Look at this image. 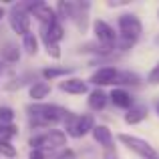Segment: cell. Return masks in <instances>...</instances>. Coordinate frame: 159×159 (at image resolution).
I'll use <instances>...</instances> for the list:
<instances>
[{"label":"cell","mask_w":159,"mask_h":159,"mask_svg":"<svg viewBox=\"0 0 159 159\" xmlns=\"http://www.w3.org/2000/svg\"><path fill=\"white\" fill-rule=\"evenodd\" d=\"M28 159H47V157H44V153L40 151V149H32V151H30V157H28Z\"/></svg>","instance_id":"cell-27"},{"label":"cell","mask_w":159,"mask_h":159,"mask_svg":"<svg viewBox=\"0 0 159 159\" xmlns=\"http://www.w3.org/2000/svg\"><path fill=\"white\" fill-rule=\"evenodd\" d=\"M66 143V133L52 129V131L44 133V135L32 137L30 139V147L32 149H54V147H62Z\"/></svg>","instance_id":"cell-6"},{"label":"cell","mask_w":159,"mask_h":159,"mask_svg":"<svg viewBox=\"0 0 159 159\" xmlns=\"http://www.w3.org/2000/svg\"><path fill=\"white\" fill-rule=\"evenodd\" d=\"M30 12L36 16V20H39L43 26H48V24L57 22V12H54V8H51L44 2H32Z\"/></svg>","instance_id":"cell-8"},{"label":"cell","mask_w":159,"mask_h":159,"mask_svg":"<svg viewBox=\"0 0 159 159\" xmlns=\"http://www.w3.org/2000/svg\"><path fill=\"white\" fill-rule=\"evenodd\" d=\"M139 81H141V79L137 77L135 73H129V70H119L115 85H139Z\"/></svg>","instance_id":"cell-16"},{"label":"cell","mask_w":159,"mask_h":159,"mask_svg":"<svg viewBox=\"0 0 159 159\" xmlns=\"http://www.w3.org/2000/svg\"><path fill=\"white\" fill-rule=\"evenodd\" d=\"M119 30H121V48H129L131 44H135V40L141 36V20L135 14H121L119 16Z\"/></svg>","instance_id":"cell-2"},{"label":"cell","mask_w":159,"mask_h":159,"mask_svg":"<svg viewBox=\"0 0 159 159\" xmlns=\"http://www.w3.org/2000/svg\"><path fill=\"white\" fill-rule=\"evenodd\" d=\"M117 75H119V70L115 69V66H103V69L95 70L93 77H91V83L97 87H103V85H115L117 81Z\"/></svg>","instance_id":"cell-9"},{"label":"cell","mask_w":159,"mask_h":159,"mask_svg":"<svg viewBox=\"0 0 159 159\" xmlns=\"http://www.w3.org/2000/svg\"><path fill=\"white\" fill-rule=\"evenodd\" d=\"M28 115H30L32 125H52L58 121H65L69 111L58 105H47V103H36V105L26 107Z\"/></svg>","instance_id":"cell-1"},{"label":"cell","mask_w":159,"mask_h":159,"mask_svg":"<svg viewBox=\"0 0 159 159\" xmlns=\"http://www.w3.org/2000/svg\"><path fill=\"white\" fill-rule=\"evenodd\" d=\"M95 119L93 115H73L69 113L65 119V129L70 137H85L89 131H93Z\"/></svg>","instance_id":"cell-4"},{"label":"cell","mask_w":159,"mask_h":159,"mask_svg":"<svg viewBox=\"0 0 159 159\" xmlns=\"http://www.w3.org/2000/svg\"><path fill=\"white\" fill-rule=\"evenodd\" d=\"M0 52H2V58L4 61H8V62H16L20 58V51L14 47V44H4L2 48H0Z\"/></svg>","instance_id":"cell-17"},{"label":"cell","mask_w":159,"mask_h":159,"mask_svg":"<svg viewBox=\"0 0 159 159\" xmlns=\"http://www.w3.org/2000/svg\"><path fill=\"white\" fill-rule=\"evenodd\" d=\"M93 137H95V141H97L99 145H103L105 149L113 147V133H111V129L105 127V125H95L93 127Z\"/></svg>","instance_id":"cell-11"},{"label":"cell","mask_w":159,"mask_h":159,"mask_svg":"<svg viewBox=\"0 0 159 159\" xmlns=\"http://www.w3.org/2000/svg\"><path fill=\"white\" fill-rule=\"evenodd\" d=\"M28 79H32V73H24V75H20L18 79H14V81L6 83V85H4V89H6V91H16V89H20V87L26 85Z\"/></svg>","instance_id":"cell-19"},{"label":"cell","mask_w":159,"mask_h":159,"mask_svg":"<svg viewBox=\"0 0 159 159\" xmlns=\"http://www.w3.org/2000/svg\"><path fill=\"white\" fill-rule=\"evenodd\" d=\"M155 159H159V157H155Z\"/></svg>","instance_id":"cell-31"},{"label":"cell","mask_w":159,"mask_h":159,"mask_svg":"<svg viewBox=\"0 0 159 159\" xmlns=\"http://www.w3.org/2000/svg\"><path fill=\"white\" fill-rule=\"evenodd\" d=\"M22 47L28 54H36L39 52V39H36L32 32H28L26 36H22Z\"/></svg>","instance_id":"cell-18"},{"label":"cell","mask_w":159,"mask_h":159,"mask_svg":"<svg viewBox=\"0 0 159 159\" xmlns=\"http://www.w3.org/2000/svg\"><path fill=\"white\" fill-rule=\"evenodd\" d=\"M2 16H4V8H0V18H2Z\"/></svg>","instance_id":"cell-28"},{"label":"cell","mask_w":159,"mask_h":159,"mask_svg":"<svg viewBox=\"0 0 159 159\" xmlns=\"http://www.w3.org/2000/svg\"><path fill=\"white\" fill-rule=\"evenodd\" d=\"M119 141L125 145V147H129L131 151H135L137 155H141L143 159H155V157H159L157 151H155V147H153V145H149L147 141L141 139V137L121 133V135H119Z\"/></svg>","instance_id":"cell-5"},{"label":"cell","mask_w":159,"mask_h":159,"mask_svg":"<svg viewBox=\"0 0 159 159\" xmlns=\"http://www.w3.org/2000/svg\"><path fill=\"white\" fill-rule=\"evenodd\" d=\"M73 73V69H66V66H52V69H44L43 70V77L44 79H57L62 77V75H69Z\"/></svg>","instance_id":"cell-20"},{"label":"cell","mask_w":159,"mask_h":159,"mask_svg":"<svg viewBox=\"0 0 159 159\" xmlns=\"http://www.w3.org/2000/svg\"><path fill=\"white\" fill-rule=\"evenodd\" d=\"M16 133L18 131H16L14 125H0V137H2V139L8 141V137H14Z\"/></svg>","instance_id":"cell-23"},{"label":"cell","mask_w":159,"mask_h":159,"mask_svg":"<svg viewBox=\"0 0 159 159\" xmlns=\"http://www.w3.org/2000/svg\"><path fill=\"white\" fill-rule=\"evenodd\" d=\"M47 52H48V57L58 58V57H61V51H58V43H48V44H47Z\"/></svg>","instance_id":"cell-25"},{"label":"cell","mask_w":159,"mask_h":159,"mask_svg":"<svg viewBox=\"0 0 159 159\" xmlns=\"http://www.w3.org/2000/svg\"><path fill=\"white\" fill-rule=\"evenodd\" d=\"M145 117H147V107L137 105V107H131L127 113H125V123H129V125H137V123H141Z\"/></svg>","instance_id":"cell-13"},{"label":"cell","mask_w":159,"mask_h":159,"mask_svg":"<svg viewBox=\"0 0 159 159\" xmlns=\"http://www.w3.org/2000/svg\"><path fill=\"white\" fill-rule=\"evenodd\" d=\"M157 111H159V105H157Z\"/></svg>","instance_id":"cell-30"},{"label":"cell","mask_w":159,"mask_h":159,"mask_svg":"<svg viewBox=\"0 0 159 159\" xmlns=\"http://www.w3.org/2000/svg\"><path fill=\"white\" fill-rule=\"evenodd\" d=\"M105 159H119V153H117L115 147H109L105 151Z\"/></svg>","instance_id":"cell-26"},{"label":"cell","mask_w":159,"mask_h":159,"mask_svg":"<svg viewBox=\"0 0 159 159\" xmlns=\"http://www.w3.org/2000/svg\"><path fill=\"white\" fill-rule=\"evenodd\" d=\"M147 81L151 83V85H159V62H157V65L151 69V73H149Z\"/></svg>","instance_id":"cell-24"},{"label":"cell","mask_w":159,"mask_h":159,"mask_svg":"<svg viewBox=\"0 0 159 159\" xmlns=\"http://www.w3.org/2000/svg\"><path fill=\"white\" fill-rule=\"evenodd\" d=\"M0 70H2V61H0Z\"/></svg>","instance_id":"cell-29"},{"label":"cell","mask_w":159,"mask_h":159,"mask_svg":"<svg viewBox=\"0 0 159 159\" xmlns=\"http://www.w3.org/2000/svg\"><path fill=\"white\" fill-rule=\"evenodd\" d=\"M48 93H51V85H48V83H34V85L30 87V97L34 99V101H43Z\"/></svg>","instance_id":"cell-15"},{"label":"cell","mask_w":159,"mask_h":159,"mask_svg":"<svg viewBox=\"0 0 159 159\" xmlns=\"http://www.w3.org/2000/svg\"><path fill=\"white\" fill-rule=\"evenodd\" d=\"M58 89L65 91V93H70V95H83L87 93V83L83 81V79H66V81H62L61 85H58Z\"/></svg>","instance_id":"cell-10"},{"label":"cell","mask_w":159,"mask_h":159,"mask_svg":"<svg viewBox=\"0 0 159 159\" xmlns=\"http://www.w3.org/2000/svg\"><path fill=\"white\" fill-rule=\"evenodd\" d=\"M30 6H32V2L14 4L12 10H10V16H8L12 30H14L16 34H20V36H26L28 32H30V14H28Z\"/></svg>","instance_id":"cell-3"},{"label":"cell","mask_w":159,"mask_h":159,"mask_svg":"<svg viewBox=\"0 0 159 159\" xmlns=\"http://www.w3.org/2000/svg\"><path fill=\"white\" fill-rule=\"evenodd\" d=\"M0 155L2 157H8V159H14L16 157V149L10 141L6 139H0Z\"/></svg>","instance_id":"cell-21"},{"label":"cell","mask_w":159,"mask_h":159,"mask_svg":"<svg viewBox=\"0 0 159 159\" xmlns=\"http://www.w3.org/2000/svg\"><path fill=\"white\" fill-rule=\"evenodd\" d=\"M111 97V101H113V105L115 107H121V109H131V105H133V97L127 93L125 89H113V93L109 95Z\"/></svg>","instance_id":"cell-12"},{"label":"cell","mask_w":159,"mask_h":159,"mask_svg":"<svg viewBox=\"0 0 159 159\" xmlns=\"http://www.w3.org/2000/svg\"><path fill=\"white\" fill-rule=\"evenodd\" d=\"M93 30H95V36L99 39V43L103 47H113L117 40V32L113 30L111 24H107L105 20H95L93 22Z\"/></svg>","instance_id":"cell-7"},{"label":"cell","mask_w":159,"mask_h":159,"mask_svg":"<svg viewBox=\"0 0 159 159\" xmlns=\"http://www.w3.org/2000/svg\"><path fill=\"white\" fill-rule=\"evenodd\" d=\"M107 105V95L103 93L101 89L93 91V93L89 95V107L93 109V111H101V109H105Z\"/></svg>","instance_id":"cell-14"},{"label":"cell","mask_w":159,"mask_h":159,"mask_svg":"<svg viewBox=\"0 0 159 159\" xmlns=\"http://www.w3.org/2000/svg\"><path fill=\"white\" fill-rule=\"evenodd\" d=\"M14 121V111L10 107H0V123L2 125H10Z\"/></svg>","instance_id":"cell-22"}]
</instances>
